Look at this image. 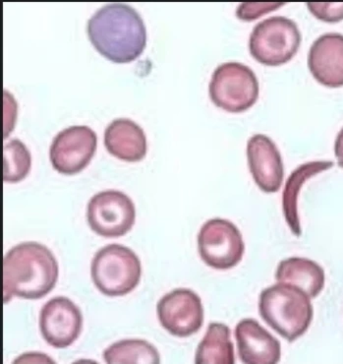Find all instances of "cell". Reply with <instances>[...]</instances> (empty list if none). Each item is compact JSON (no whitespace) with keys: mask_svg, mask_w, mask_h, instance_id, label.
I'll return each instance as SVG.
<instances>
[{"mask_svg":"<svg viewBox=\"0 0 343 364\" xmlns=\"http://www.w3.org/2000/svg\"><path fill=\"white\" fill-rule=\"evenodd\" d=\"M87 32L94 48L114 63L135 60L147 45V30L139 13L120 2L97 10L89 19Z\"/></svg>","mask_w":343,"mask_h":364,"instance_id":"obj_1","label":"cell"},{"mask_svg":"<svg viewBox=\"0 0 343 364\" xmlns=\"http://www.w3.org/2000/svg\"><path fill=\"white\" fill-rule=\"evenodd\" d=\"M58 261L47 246L35 242L14 246L4 258V301L13 296L40 299L55 289Z\"/></svg>","mask_w":343,"mask_h":364,"instance_id":"obj_2","label":"cell"},{"mask_svg":"<svg viewBox=\"0 0 343 364\" xmlns=\"http://www.w3.org/2000/svg\"><path fill=\"white\" fill-rule=\"evenodd\" d=\"M258 311L263 321L289 343L305 334L314 316L305 292L278 282L261 292Z\"/></svg>","mask_w":343,"mask_h":364,"instance_id":"obj_3","label":"cell"},{"mask_svg":"<svg viewBox=\"0 0 343 364\" xmlns=\"http://www.w3.org/2000/svg\"><path fill=\"white\" fill-rule=\"evenodd\" d=\"M92 279L107 296H123L134 291L142 275L140 259L134 251L120 245H109L94 256Z\"/></svg>","mask_w":343,"mask_h":364,"instance_id":"obj_4","label":"cell"},{"mask_svg":"<svg viewBox=\"0 0 343 364\" xmlns=\"http://www.w3.org/2000/svg\"><path fill=\"white\" fill-rule=\"evenodd\" d=\"M301 33L293 20L267 18L253 28L249 38L251 55L268 66H280L293 60L301 45Z\"/></svg>","mask_w":343,"mask_h":364,"instance_id":"obj_5","label":"cell"},{"mask_svg":"<svg viewBox=\"0 0 343 364\" xmlns=\"http://www.w3.org/2000/svg\"><path fill=\"white\" fill-rule=\"evenodd\" d=\"M209 93L217 107L232 114H239L254 106L260 94V85L249 66L229 61L214 69Z\"/></svg>","mask_w":343,"mask_h":364,"instance_id":"obj_6","label":"cell"},{"mask_svg":"<svg viewBox=\"0 0 343 364\" xmlns=\"http://www.w3.org/2000/svg\"><path fill=\"white\" fill-rule=\"evenodd\" d=\"M200 257L216 270H229L241 262L245 243L239 229L229 220H207L198 235Z\"/></svg>","mask_w":343,"mask_h":364,"instance_id":"obj_7","label":"cell"},{"mask_svg":"<svg viewBox=\"0 0 343 364\" xmlns=\"http://www.w3.org/2000/svg\"><path fill=\"white\" fill-rule=\"evenodd\" d=\"M135 205L121 191L99 192L89 200L87 220L91 230L102 237H123L135 224Z\"/></svg>","mask_w":343,"mask_h":364,"instance_id":"obj_8","label":"cell"},{"mask_svg":"<svg viewBox=\"0 0 343 364\" xmlns=\"http://www.w3.org/2000/svg\"><path fill=\"white\" fill-rule=\"evenodd\" d=\"M97 149V134L86 125L65 128L53 138L50 159L58 173L72 176L89 165Z\"/></svg>","mask_w":343,"mask_h":364,"instance_id":"obj_9","label":"cell"},{"mask_svg":"<svg viewBox=\"0 0 343 364\" xmlns=\"http://www.w3.org/2000/svg\"><path fill=\"white\" fill-rule=\"evenodd\" d=\"M157 314L161 326L175 337H190L203 326L202 299L189 289H176L161 297Z\"/></svg>","mask_w":343,"mask_h":364,"instance_id":"obj_10","label":"cell"},{"mask_svg":"<svg viewBox=\"0 0 343 364\" xmlns=\"http://www.w3.org/2000/svg\"><path fill=\"white\" fill-rule=\"evenodd\" d=\"M82 328L83 316L80 309L67 297L56 296L40 310V333L51 347H70L80 336Z\"/></svg>","mask_w":343,"mask_h":364,"instance_id":"obj_11","label":"cell"},{"mask_svg":"<svg viewBox=\"0 0 343 364\" xmlns=\"http://www.w3.org/2000/svg\"><path fill=\"white\" fill-rule=\"evenodd\" d=\"M247 160L255 183L266 193H276L283 186L284 166L278 146L265 134H255L247 142Z\"/></svg>","mask_w":343,"mask_h":364,"instance_id":"obj_12","label":"cell"},{"mask_svg":"<svg viewBox=\"0 0 343 364\" xmlns=\"http://www.w3.org/2000/svg\"><path fill=\"white\" fill-rule=\"evenodd\" d=\"M308 68L322 85L343 86V35L327 33L314 41L309 50Z\"/></svg>","mask_w":343,"mask_h":364,"instance_id":"obj_13","label":"cell"},{"mask_svg":"<svg viewBox=\"0 0 343 364\" xmlns=\"http://www.w3.org/2000/svg\"><path fill=\"white\" fill-rule=\"evenodd\" d=\"M238 355L243 363L273 364L280 363V341L255 319L246 318L235 328Z\"/></svg>","mask_w":343,"mask_h":364,"instance_id":"obj_14","label":"cell"},{"mask_svg":"<svg viewBox=\"0 0 343 364\" xmlns=\"http://www.w3.org/2000/svg\"><path fill=\"white\" fill-rule=\"evenodd\" d=\"M104 146L119 160L135 163L147 155V137L140 125L128 119L112 120L104 132Z\"/></svg>","mask_w":343,"mask_h":364,"instance_id":"obj_15","label":"cell"},{"mask_svg":"<svg viewBox=\"0 0 343 364\" xmlns=\"http://www.w3.org/2000/svg\"><path fill=\"white\" fill-rule=\"evenodd\" d=\"M276 279L278 283L291 284L315 299L325 288L326 275L324 269L310 259L291 257L281 261L276 269Z\"/></svg>","mask_w":343,"mask_h":364,"instance_id":"obj_16","label":"cell"},{"mask_svg":"<svg viewBox=\"0 0 343 364\" xmlns=\"http://www.w3.org/2000/svg\"><path fill=\"white\" fill-rule=\"evenodd\" d=\"M334 163L329 161H309L299 166L289 176L283 194V208L284 218L291 232L296 237H300L302 230L300 219L298 215V196L302 186L308 179L313 178L322 171L329 170Z\"/></svg>","mask_w":343,"mask_h":364,"instance_id":"obj_17","label":"cell"},{"mask_svg":"<svg viewBox=\"0 0 343 364\" xmlns=\"http://www.w3.org/2000/svg\"><path fill=\"white\" fill-rule=\"evenodd\" d=\"M196 363H235L232 331L224 323H211L197 348Z\"/></svg>","mask_w":343,"mask_h":364,"instance_id":"obj_18","label":"cell"},{"mask_svg":"<svg viewBox=\"0 0 343 364\" xmlns=\"http://www.w3.org/2000/svg\"><path fill=\"white\" fill-rule=\"evenodd\" d=\"M107 363H160L157 348L144 340H122L104 352Z\"/></svg>","mask_w":343,"mask_h":364,"instance_id":"obj_19","label":"cell"},{"mask_svg":"<svg viewBox=\"0 0 343 364\" xmlns=\"http://www.w3.org/2000/svg\"><path fill=\"white\" fill-rule=\"evenodd\" d=\"M30 151L22 141L13 139L4 147V181L16 183L30 173Z\"/></svg>","mask_w":343,"mask_h":364,"instance_id":"obj_20","label":"cell"},{"mask_svg":"<svg viewBox=\"0 0 343 364\" xmlns=\"http://www.w3.org/2000/svg\"><path fill=\"white\" fill-rule=\"evenodd\" d=\"M314 16L325 22H339L343 20V2L342 4H307Z\"/></svg>","mask_w":343,"mask_h":364,"instance_id":"obj_21","label":"cell"},{"mask_svg":"<svg viewBox=\"0 0 343 364\" xmlns=\"http://www.w3.org/2000/svg\"><path fill=\"white\" fill-rule=\"evenodd\" d=\"M284 4H241L238 6L236 15L244 21H252L265 13L273 11Z\"/></svg>","mask_w":343,"mask_h":364,"instance_id":"obj_22","label":"cell"},{"mask_svg":"<svg viewBox=\"0 0 343 364\" xmlns=\"http://www.w3.org/2000/svg\"><path fill=\"white\" fill-rule=\"evenodd\" d=\"M334 154L339 166L343 168V127L337 136L334 143Z\"/></svg>","mask_w":343,"mask_h":364,"instance_id":"obj_23","label":"cell"}]
</instances>
